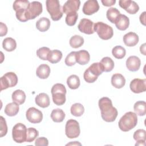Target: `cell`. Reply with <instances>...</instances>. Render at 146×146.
<instances>
[{"label":"cell","mask_w":146,"mask_h":146,"mask_svg":"<svg viewBox=\"0 0 146 146\" xmlns=\"http://www.w3.org/2000/svg\"><path fill=\"white\" fill-rule=\"evenodd\" d=\"M117 29L121 31L125 30L129 25V19L125 15L120 14L115 22Z\"/></svg>","instance_id":"ffe728a7"},{"label":"cell","mask_w":146,"mask_h":146,"mask_svg":"<svg viewBox=\"0 0 146 146\" xmlns=\"http://www.w3.org/2000/svg\"><path fill=\"white\" fill-rule=\"evenodd\" d=\"M69 43L71 47L77 48L81 47L83 44L84 39L80 35H75L70 38Z\"/></svg>","instance_id":"d590c367"},{"label":"cell","mask_w":146,"mask_h":146,"mask_svg":"<svg viewBox=\"0 0 146 146\" xmlns=\"http://www.w3.org/2000/svg\"><path fill=\"white\" fill-rule=\"evenodd\" d=\"M70 144H73V145H74V144H76V145H81V144L80 143H77L76 141H75V143H69V144H67V145H70Z\"/></svg>","instance_id":"f907efd6"},{"label":"cell","mask_w":146,"mask_h":146,"mask_svg":"<svg viewBox=\"0 0 146 146\" xmlns=\"http://www.w3.org/2000/svg\"><path fill=\"white\" fill-rule=\"evenodd\" d=\"M78 18V14L76 12L72 13L67 14L65 22L66 24L70 26H72L75 25Z\"/></svg>","instance_id":"ab89813d"},{"label":"cell","mask_w":146,"mask_h":146,"mask_svg":"<svg viewBox=\"0 0 146 146\" xmlns=\"http://www.w3.org/2000/svg\"><path fill=\"white\" fill-rule=\"evenodd\" d=\"M139 36L133 32H129L123 36V42L128 47L135 46L139 42Z\"/></svg>","instance_id":"d6986e66"},{"label":"cell","mask_w":146,"mask_h":146,"mask_svg":"<svg viewBox=\"0 0 146 146\" xmlns=\"http://www.w3.org/2000/svg\"><path fill=\"white\" fill-rule=\"evenodd\" d=\"M2 47L6 51L11 52L14 51L17 47V43L14 39L11 37H7L3 39Z\"/></svg>","instance_id":"83f0119b"},{"label":"cell","mask_w":146,"mask_h":146,"mask_svg":"<svg viewBox=\"0 0 146 146\" xmlns=\"http://www.w3.org/2000/svg\"><path fill=\"white\" fill-rule=\"evenodd\" d=\"M94 22L89 19L82 18L78 26V30L86 34H92L94 33Z\"/></svg>","instance_id":"9a60e30c"},{"label":"cell","mask_w":146,"mask_h":146,"mask_svg":"<svg viewBox=\"0 0 146 146\" xmlns=\"http://www.w3.org/2000/svg\"><path fill=\"white\" fill-rule=\"evenodd\" d=\"M119 5L130 14H135L139 10V5L133 1L120 0L119 1Z\"/></svg>","instance_id":"5bb4252c"},{"label":"cell","mask_w":146,"mask_h":146,"mask_svg":"<svg viewBox=\"0 0 146 146\" xmlns=\"http://www.w3.org/2000/svg\"><path fill=\"white\" fill-rule=\"evenodd\" d=\"M17 83V75L13 72H7L1 78V91H2L9 87H14Z\"/></svg>","instance_id":"30bf717a"},{"label":"cell","mask_w":146,"mask_h":146,"mask_svg":"<svg viewBox=\"0 0 146 146\" xmlns=\"http://www.w3.org/2000/svg\"><path fill=\"white\" fill-rule=\"evenodd\" d=\"M62 58V53L58 50H51L47 60L51 63H56L59 62Z\"/></svg>","instance_id":"1f68e13d"},{"label":"cell","mask_w":146,"mask_h":146,"mask_svg":"<svg viewBox=\"0 0 146 146\" xmlns=\"http://www.w3.org/2000/svg\"><path fill=\"white\" fill-rule=\"evenodd\" d=\"M35 145L36 146H47L48 145V141L44 137H38L35 140Z\"/></svg>","instance_id":"ee69618b"},{"label":"cell","mask_w":146,"mask_h":146,"mask_svg":"<svg viewBox=\"0 0 146 146\" xmlns=\"http://www.w3.org/2000/svg\"><path fill=\"white\" fill-rule=\"evenodd\" d=\"M112 54L115 58L120 59L125 56L126 51L123 47L121 46H116L112 48Z\"/></svg>","instance_id":"8d00e7d4"},{"label":"cell","mask_w":146,"mask_h":146,"mask_svg":"<svg viewBox=\"0 0 146 146\" xmlns=\"http://www.w3.org/2000/svg\"><path fill=\"white\" fill-rule=\"evenodd\" d=\"M135 113L140 116H144L146 113V103L144 101H137L133 106Z\"/></svg>","instance_id":"f546056e"},{"label":"cell","mask_w":146,"mask_h":146,"mask_svg":"<svg viewBox=\"0 0 146 146\" xmlns=\"http://www.w3.org/2000/svg\"><path fill=\"white\" fill-rule=\"evenodd\" d=\"M145 14H146V12L144 11L140 15V18H139L141 23H142L144 26L145 25Z\"/></svg>","instance_id":"7dc6e473"},{"label":"cell","mask_w":146,"mask_h":146,"mask_svg":"<svg viewBox=\"0 0 146 146\" xmlns=\"http://www.w3.org/2000/svg\"><path fill=\"white\" fill-rule=\"evenodd\" d=\"M140 50L141 54H143L144 55H145V43H144L142 45H141L140 47Z\"/></svg>","instance_id":"c3c4849f"},{"label":"cell","mask_w":146,"mask_h":146,"mask_svg":"<svg viewBox=\"0 0 146 146\" xmlns=\"http://www.w3.org/2000/svg\"><path fill=\"white\" fill-rule=\"evenodd\" d=\"M53 102L57 106H62L66 102V88L61 83L54 84L51 90Z\"/></svg>","instance_id":"277c9868"},{"label":"cell","mask_w":146,"mask_h":146,"mask_svg":"<svg viewBox=\"0 0 146 146\" xmlns=\"http://www.w3.org/2000/svg\"><path fill=\"white\" fill-rule=\"evenodd\" d=\"M99 9V5L96 0L87 1L83 5L82 11L85 15H91L97 12Z\"/></svg>","instance_id":"2e32d148"},{"label":"cell","mask_w":146,"mask_h":146,"mask_svg":"<svg viewBox=\"0 0 146 146\" xmlns=\"http://www.w3.org/2000/svg\"><path fill=\"white\" fill-rule=\"evenodd\" d=\"M76 51H72L69 53L66 58H65V64L68 66H72L74 65L76 61Z\"/></svg>","instance_id":"b9f144b4"},{"label":"cell","mask_w":146,"mask_h":146,"mask_svg":"<svg viewBox=\"0 0 146 146\" xmlns=\"http://www.w3.org/2000/svg\"><path fill=\"white\" fill-rule=\"evenodd\" d=\"M50 51L51 50L49 48L46 47H42L39 48L36 51V55L40 59L46 60L48 59V56Z\"/></svg>","instance_id":"f35d334b"},{"label":"cell","mask_w":146,"mask_h":146,"mask_svg":"<svg viewBox=\"0 0 146 146\" xmlns=\"http://www.w3.org/2000/svg\"><path fill=\"white\" fill-rule=\"evenodd\" d=\"M111 84L116 88H121L125 84V79L121 74H115L111 77Z\"/></svg>","instance_id":"603a6c76"},{"label":"cell","mask_w":146,"mask_h":146,"mask_svg":"<svg viewBox=\"0 0 146 146\" xmlns=\"http://www.w3.org/2000/svg\"><path fill=\"white\" fill-rule=\"evenodd\" d=\"M19 110V104L15 102H12L7 104L6 106L4 111L5 114H6L7 116H14L18 113Z\"/></svg>","instance_id":"4316f807"},{"label":"cell","mask_w":146,"mask_h":146,"mask_svg":"<svg viewBox=\"0 0 146 146\" xmlns=\"http://www.w3.org/2000/svg\"><path fill=\"white\" fill-rule=\"evenodd\" d=\"M99 107L101 111V116L106 122H113L115 120L118 112L116 108L112 106L111 100L107 97H103L99 99Z\"/></svg>","instance_id":"6da1fadb"},{"label":"cell","mask_w":146,"mask_h":146,"mask_svg":"<svg viewBox=\"0 0 146 146\" xmlns=\"http://www.w3.org/2000/svg\"><path fill=\"white\" fill-rule=\"evenodd\" d=\"M27 128L22 123L16 124L12 129V137L14 141L17 143L25 142L27 137Z\"/></svg>","instance_id":"ba28073f"},{"label":"cell","mask_w":146,"mask_h":146,"mask_svg":"<svg viewBox=\"0 0 146 146\" xmlns=\"http://www.w3.org/2000/svg\"><path fill=\"white\" fill-rule=\"evenodd\" d=\"M133 137L136 141H145L146 131L143 129H139L134 132Z\"/></svg>","instance_id":"60d3db41"},{"label":"cell","mask_w":146,"mask_h":146,"mask_svg":"<svg viewBox=\"0 0 146 146\" xmlns=\"http://www.w3.org/2000/svg\"><path fill=\"white\" fill-rule=\"evenodd\" d=\"M26 116L29 121L31 123H39L43 119L42 112L35 107L29 108L26 113Z\"/></svg>","instance_id":"7c38bea8"},{"label":"cell","mask_w":146,"mask_h":146,"mask_svg":"<svg viewBox=\"0 0 146 146\" xmlns=\"http://www.w3.org/2000/svg\"><path fill=\"white\" fill-rule=\"evenodd\" d=\"M145 141H137L136 143L135 144V145H141V146H144L145 145Z\"/></svg>","instance_id":"681fc988"},{"label":"cell","mask_w":146,"mask_h":146,"mask_svg":"<svg viewBox=\"0 0 146 146\" xmlns=\"http://www.w3.org/2000/svg\"><path fill=\"white\" fill-rule=\"evenodd\" d=\"M46 9L50 14L52 20L57 21L63 16V11L59 1L58 0H47L46 1Z\"/></svg>","instance_id":"8992f818"},{"label":"cell","mask_w":146,"mask_h":146,"mask_svg":"<svg viewBox=\"0 0 146 146\" xmlns=\"http://www.w3.org/2000/svg\"><path fill=\"white\" fill-rule=\"evenodd\" d=\"M51 118L55 123H60L63 121L65 118L64 111L59 108H56L52 111L51 113Z\"/></svg>","instance_id":"f1b7e54d"},{"label":"cell","mask_w":146,"mask_h":146,"mask_svg":"<svg viewBox=\"0 0 146 146\" xmlns=\"http://www.w3.org/2000/svg\"><path fill=\"white\" fill-rule=\"evenodd\" d=\"M80 1L79 0H68L63 6V13L68 14L76 12L80 7Z\"/></svg>","instance_id":"e0dca14e"},{"label":"cell","mask_w":146,"mask_h":146,"mask_svg":"<svg viewBox=\"0 0 146 146\" xmlns=\"http://www.w3.org/2000/svg\"><path fill=\"white\" fill-rule=\"evenodd\" d=\"M80 133L79 123L74 119L67 120L65 126L66 135L70 139L78 137Z\"/></svg>","instance_id":"9c48e42d"},{"label":"cell","mask_w":146,"mask_h":146,"mask_svg":"<svg viewBox=\"0 0 146 146\" xmlns=\"http://www.w3.org/2000/svg\"><path fill=\"white\" fill-rule=\"evenodd\" d=\"M42 5L40 2L33 1L30 2L26 12V18L27 21L35 19L42 13Z\"/></svg>","instance_id":"8fae6325"},{"label":"cell","mask_w":146,"mask_h":146,"mask_svg":"<svg viewBox=\"0 0 146 146\" xmlns=\"http://www.w3.org/2000/svg\"><path fill=\"white\" fill-rule=\"evenodd\" d=\"M102 4L104 6H111L113 5L116 3L115 0H102L101 1Z\"/></svg>","instance_id":"bcb514c9"},{"label":"cell","mask_w":146,"mask_h":146,"mask_svg":"<svg viewBox=\"0 0 146 146\" xmlns=\"http://www.w3.org/2000/svg\"><path fill=\"white\" fill-rule=\"evenodd\" d=\"M1 27H0V36H3L6 35L7 33V27L6 25L3 22L0 23Z\"/></svg>","instance_id":"f6af8a7d"},{"label":"cell","mask_w":146,"mask_h":146,"mask_svg":"<svg viewBox=\"0 0 146 146\" xmlns=\"http://www.w3.org/2000/svg\"><path fill=\"white\" fill-rule=\"evenodd\" d=\"M39 135V132L34 128H29L27 129V137H26V142L31 143Z\"/></svg>","instance_id":"74e56055"},{"label":"cell","mask_w":146,"mask_h":146,"mask_svg":"<svg viewBox=\"0 0 146 146\" xmlns=\"http://www.w3.org/2000/svg\"><path fill=\"white\" fill-rule=\"evenodd\" d=\"M137 115L133 112H126L119 121V127L123 132H128L137 125Z\"/></svg>","instance_id":"7a4b0ae2"},{"label":"cell","mask_w":146,"mask_h":146,"mask_svg":"<svg viewBox=\"0 0 146 146\" xmlns=\"http://www.w3.org/2000/svg\"><path fill=\"white\" fill-rule=\"evenodd\" d=\"M76 61L80 65H85L90 62V55L88 52L85 50L76 51Z\"/></svg>","instance_id":"44dd1931"},{"label":"cell","mask_w":146,"mask_h":146,"mask_svg":"<svg viewBox=\"0 0 146 146\" xmlns=\"http://www.w3.org/2000/svg\"><path fill=\"white\" fill-rule=\"evenodd\" d=\"M50 74V68L46 64L39 65L36 70V75L40 79H47Z\"/></svg>","instance_id":"cb8c5ba5"},{"label":"cell","mask_w":146,"mask_h":146,"mask_svg":"<svg viewBox=\"0 0 146 146\" xmlns=\"http://www.w3.org/2000/svg\"><path fill=\"white\" fill-rule=\"evenodd\" d=\"M26 94L24 91L21 90H17L14 91L11 95L13 102H15L19 105L24 103L26 100Z\"/></svg>","instance_id":"d4e9b609"},{"label":"cell","mask_w":146,"mask_h":146,"mask_svg":"<svg viewBox=\"0 0 146 146\" xmlns=\"http://www.w3.org/2000/svg\"><path fill=\"white\" fill-rule=\"evenodd\" d=\"M100 63L102 65L104 72H110L114 67V62L111 58L108 56L102 58Z\"/></svg>","instance_id":"4dcf8cb0"},{"label":"cell","mask_w":146,"mask_h":146,"mask_svg":"<svg viewBox=\"0 0 146 146\" xmlns=\"http://www.w3.org/2000/svg\"><path fill=\"white\" fill-rule=\"evenodd\" d=\"M103 72H104V69L101 63L100 62L94 63L84 71V79L88 83H94Z\"/></svg>","instance_id":"3957f363"},{"label":"cell","mask_w":146,"mask_h":146,"mask_svg":"<svg viewBox=\"0 0 146 146\" xmlns=\"http://www.w3.org/2000/svg\"><path fill=\"white\" fill-rule=\"evenodd\" d=\"M126 67L130 71H136L139 70L141 65L140 58L136 56H130L126 60Z\"/></svg>","instance_id":"ac0fdd59"},{"label":"cell","mask_w":146,"mask_h":146,"mask_svg":"<svg viewBox=\"0 0 146 146\" xmlns=\"http://www.w3.org/2000/svg\"><path fill=\"white\" fill-rule=\"evenodd\" d=\"M30 2L27 0H16L14 2L13 7L15 11L17 18L21 22H26V12Z\"/></svg>","instance_id":"5b68a950"},{"label":"cell","mask_w":146,"mask_h":146,"mask_svg":"<svg viewBox=\"0 0 146 146\" xmlns=\"http://www.w3.org/2000/svg\"><path fill=\"white\" fill-rule=\"evenodd\" d=\"M71 113L76 117L81 116L84 112V108L80 103H75L71 106L70 108Z\"/></svg>","instance_id":"e575fe53"},{"label":"cell","mask_w":146,"mask_h":146,"mask_svg":"<svg viewBox=\"0 0 146 146\" xmlns=\"http://www.w3.org/2000/svg\"><path fill=\"white\" fill-rule=\"evenodd\" d=\"M1 119V129H0V136L2 137L3 136H5L7 132V126L6 124V121L5 119L3 118V116L0 117Z\"/></svg>","instance_id":"7bdbcfd3"},{"label":"cell","mask_w":146,"mask_h":146,"mask_svg":"<svg viewBox=\"0 0 146 146\" xmlns=\"http://www.w3.org/2000/svg\"><path fill=\"white\" fill-rule=\"evenodd\" d=\"M35 102L36 105L42 108H46L50 104L49 96L46 93H40L36 96Z\"/></svg>","instance_id":"7402d4cb"},{"label":"cell","mask_w":146,"mask_h":146,"mask_svg":"<svg viewBox=\"0 0 146 146\" xmlns=\"http://www.w3.org/2000/svg\"><path fill=\"white\" fill-rule=\"evenodd\" d=\"M94 29L102 39L108 40L113 36L112 27L104 22H98L95 23L94 25Z\"/></svg>","instance_id":"52a82bcc"},{"label":"cell","mask_w":146,"mask_h":146,"mask_svg":"<svg viewBox=\"0 0 146 146\" xmlns=\"http://www.w3.org/2000/svg\"><path fill=\"white\" fill-rule=\"evenodd\" d=\"M67 84L70 88L72 90L77 89L80 84V79L77 75H71L67 78Z\"/></svg>","instance_id":"d6a6232c"},{"label":"cell","mask_w":146,"mask_h":146,"mask_svg":"<svg viewBox=\"0 0 146 146\" xmlns=\"http://www.w3.org/2000/svg\"><path fill=\"white\" fill-rule=\"evenodd\" d=\"M120 14V11L115 7H111L108 9L106 13L107 18L112 23H115L116 20Z\"/></svg>","instance_id":"836d02e7"},{"label":"cell","mask_w":146,"mask_h":146,"mask_svg":"<svg viewBox=\"0 0 146 146\" xmlns=\"http://www.w3.org/2000/svg\"><path fill=\"white\" fill-rule=\"evenodd\" d=\"M50 26V21L49 19L46 17H42L36 22V29L41 31L44 32L47 31Z\"/></svg>","instance_id":"484cf974"},{"label":"cell","mask_w":146,"mask_h":146,"mask_svg":"<svg viewBox=\"0 0 146 146\" xmlns=\"http://www.w3.org/2000/svg\"><path fill=\"white\" fill-rule=\"evenodd\" d=\"M131 90L136 94H139L146 90V79L135 78L133 79L129 84Z\"/></svg>","instance_id":"4fadbf2b"}]
</instances>
